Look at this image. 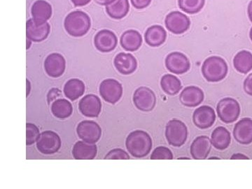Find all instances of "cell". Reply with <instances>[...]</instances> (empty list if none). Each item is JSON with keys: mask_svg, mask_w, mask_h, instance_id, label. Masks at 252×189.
Listing matches in <instances>:
<instances>
[{"mask_svg": "<svg viewBox=\"0 0 252 189\" xmlns=\"http://www.w3.org/2000/svg\"><path fill=\"white\" fill-rule=\"evenodd\" d=\"M32 41L31 39H28L27 38V49H30V47H31Z\"/></svg>", "mask_w": 252, "mask_h": 189, "instance_id": "obj_43", "label": "cell"}, {"mask_svg": "<svg viewBox=\"0 0 252 189\" xmlns=\"http://www.w3.org/2000/svg\"><path fill=\"white\" fill-rule=\"evenodd\" d=\"M71 1L75 6H83L90 3L91 0H71Z\"/></svg>", "mask_w": 252, "mask_h": 189, "instance_id": "obj_38", "label": "cell"}, {"mask_svg": "<svg viewBox=\"0 0 252 189\" xmlns=\"http://www.w3.org/2000/svg\"><path fill=\"white\" fill-rule=\"evenodd\" d=\"M26 129H27L26 144L27 146H31L37 141L40 134H39V129L34 124H27Z\"/></svg>", "mask_w": 252, "mask_h": 189, "instance_id": "obj_33", "label": "cell"}, {"mask_svg": "<svg viewBox=\"0 0 252 189\" xmlns=\"http://www.w3.org/2000/svg\"><path fill=\"white\" fill-rule=\"evenodd\" d=\"M66 67L65 59L62 55L54 53L47 56L44 62V69L49 77L58 78L61 77Z\"/></svg>", "mask_w": 252, "mask_h": 189, "instance_id": "obj_15", "label": "cell"}, {"mask_svg": "<svg viewBox=\"0 0 252 189\" xmlns=\"http://www.w3.org/2000/svg\"><path fill=\"white\" fill-rule=\"evenodd\" d=\"M126 148L133 157H147L152 149V137L143 130H135L127 136Z\"/></svg>", "mask_w": 252, "mask_h": 189, "instance_id": "obj_1", "label": "cell"}, {"mask_svg": "<svg viewBox=\"0 0 252 189\" xmlns=\"http://www.w3.org/2000/svg\"><path fill=\"white\" fill-rule=\"evenodd\" d=\"M61 92L57 89H53L52 90L50 91L49 94H48V101L49 102H51L53 99L56 97H59L61 95Z\"/></svg>", "mask_w": 252, "mask_h": 189, "instance_id": "obj_37", "label": "cell"}, {"mask_svg": "<svg viewBox=\"0 0 252 189\" xmlns=\"http://www.w3.org/2000/svg\"><path fill=\"white\" fill-rule=\"evenodd\" d=\"M85 84L79 79H72L66 83L64 86V95L70 100L74 101L84 94Z\"/></svg>", "mask_w": 252, "mask_h": 189, "instance_id": "obj_27", "label": "cell"}, {"mask_svg": "<svg viewBox=\"0 0 252 189\" xmlns=\"http://www.w3.org/2000/svg\"><path fill=\"white\" fill-rule=\"evenodd\" d=\"M135 107L142 112H149L153 110L157 104V97L154 91L147 87L139 88L133 95Z\"/></svg>", "mask_w": 252, "mask_h": 189, "instance_id": "obj_8", "label": "cell"}, {"mask_svg": "<svg viewBox=\"0 0 252 189\" xmlns=\"http://www.w3.org/2000/svg\"><path fill=\"white\" fill-rule=\"evenodd\" d=\"M130 156L125 151L123 150L122 149H115L110 151L108 154L104 157L105 160H128L130 159Z\"/></svg>", "mask_w": 252, "mask_h": 189, "instance_id": "obj_34", "label": "cell"}, {"mask_svg": "<svg viewBox=\"0 0 252 189\" xmlns=\"http://www.w3.org/2000/svg\"><path fill=\"white\" fill-rule=\"evenodd\" d=\"M51 112L54 117L60 119H64L72 115V104L65 99H59L54 101L51 105Z\"/></svg>", "mask_w": 252, "mask_h": 189, "instance_id": "obj_30", "label": "cell"}, {"mask_svg": "<svg viewBox=\"0 0 252 189\" xmlns=\"http://www.w3.org/2000/svg\"><path fill=\"white\" fill-rule=\"evenodd\" d=\"M115 0H94L97 4L99 5H103V6H107V5L112 4Z\"/></svg>", "mask_w": 252, "mask_h": 189, "instance_id": "obj_39", "label": "cell"}, {"mask_svg": "<svg viewBox=\"0 0 252 189\" xmlns=\"http://www.w3.org/2000/svg\"><path fill=\"white\" fill-rule=\"evenodd\" d=\"M180 99L186 107H197L203 102L204 93L197 86H188L181 93Z\"/></svg>", "mask_w": 252, "mask_h": 189, "instance_id": "obj_18", "label": "cell"}, {"mask_svg": "<svg viewBox=\"0 0 252 189\" xmlns=\"http://www.w3.org/2000/svg\"><path fill=\"white\" fill-rule=\"evenodd\" d=\"M231 137L229 131L224 127L220 126L212 132L211 142L213 147L218 150H225L229 147Z\"/></svg>", "mask_w": 252, "mask_h": 189, "instance_id": "obj_25", "label": "cell"}, {"mask_svg": "<svg viewBox=\"0 0 252 189\" xmlns=\"http://www.w3.org/2000/svg\"><path fill=\"white\" fill-rule=\"evenodd\" d=\"M250 39H251V40L252 41V28H251V30H250Z\"/></svg>", "mask_w": 252, "mask_h": 189, "instance_id": "obj_44", "label": "cell"}, {"mask_svg": "<svg viewBox=\"0 0 252 189\" xmlns=\"http://www.w3.org/2000/svg\"><path fill=\"white\" fill-rule=\"evenodd\" d=\"M248 17L250 18V21L252 23V0L248 5Z\"/></svg>", "mask_w": 252, "mask_h": 189, "instance_id": "obj_41", "label": "cell"}, {"mask_svg": "<svg viewBox=\"0 0 252 189\" xmlns=\"http://www.w3.org/2000/svg\"><path fill=\"white\" fill-rule=\"evenodd\" d=\"M49 23H37L33 18L28 20L26 23V35L28 39L34 42H40L45 40L50 33Z\"/></svg>", "mask_w": 252, "mask_h": 189, "instance_id": "obj_12", "label": "cell"}, {"mask_svg": "<svg viewBox=\"0 0 252 189\" xmlns=\"http://www.w3.org/2000/svg\"><path fill=\"white\" fill-rule=\"evenodd\" d=\"M235 140L242 144L252 143V119L245 118L235 124L233 130Z\"/></svg>", "mask_w": 252, "mask_h": 189, "instance_id": "obj_17", "label": "cell"}, {"mask_svg": "<svg viewBox=\"0 0 252 189\" xmlns=\"http://www.w3.org/2000/svg\"><path fill=\"white\" fill-rule=\"evenodd\" d=\"M130 4L128 0H115L112 4L106 6V11L114 19H122L128 14Z\"/></svg>", "mask_w": 252, "mask_h": 189, "instance_id": "obj_26", "label": "cell"}, {"mask_svg": "<svg viewBox=\"0 0 252 189\" xmlns=\"http://www.w3.org/2000/svg\"><path fill=\"white\" fill-rule=\"evenodd\" d=\"M165 27L175 34L185 33L190 28V21L188 16L180 11H172L165 19Z\"/></svg>", "mask_w": 252, "mask_h": 189, "instance_id": "obj_7", "label": "cell"}, {"mask_svg": "<svg viewBox=\"0 0 252 189\" xmlns=\"http://www.w3.org/2000/svg\"><path fill=\"white\" fill-rule=\"evenodd\" d=\"M209 159H220V158H219L213 157V158H209Z\"/></svg>", "mask_w": 252, "mask_h": 189, "instance_id": "obj_45", "label": "cell"}, {"mask_svg": "<svg viewBox=\"0 0 252 189\" xmlns=\"http://www.w3.org/2000/svg\"><path fill=\"white\" fill-rule=\"evenodd\" d=\"M132 6L137 9H143L148 7L152 0H130Z\"/></svg>", "mask_w": 252, "mask_h": 189, "instance_id": "obj_35", "label": "cell"}, {"mask_svg": "<svg viewBox=\"0 0 252 189\" xmlns=\"http://www.w3.org/2000/svg\"><path fill=\"white\" fill-rule=\"evenodd\" d=\"M31 13L36 23H44L52 16V6L45 0H37L32 6Z\"/></svg>", "mask_w": 252, "mask_h": 189, "instance_id": "obj_21", "label": "cell"}, {"mask_svg": "<svg viewBox=\"0 0 252 189\" xmlns=\"http://www.w3.org/2000/svg\"><path fill=\"white\" fill-rule=\"evenodd\" d=\"M77 132L79 138L90 144L96 143L102 135L100 126L93 121L81 122L77 126Z\"/></svg>", "mask_w": 252, "mask_h": 189, "instance_id": "obj_10", "label": "cell"}, {"mask_svg": "<svg viewBox=\"0 0 252 189\" xmlns=\"http://www.w3.org/2000/svg\"><path fill=\"white\" fill-rule=\"evenodd\" d=\"M216 120V114L211 107L204 105L195 109L193 114V121L196 127L207 129L212 127Z\"/></svg>", "mask_w": 252, "mask_h": 189, "instance_id": "obj_14", "label": "cell"}, {"mask_svg": "<svg viewBox=\"0 0 252 189\" xmlns=\"http://www.w3.org/2000/svg\"><path fill=\"white\" fill-rule=\"evenodd\" d=\"M99 94L109 103H117L123 94L122 85L115 79H106L99 86Z\"/></svg>", "mask_w": 252, "mask_h": 189, "instance_id": "obj_9", "label": "cell"}, {"mask_svg": "<svg viewBox=\"0 0 252 189\" xmlns=\"http://www.w3.org/2000/svg\"><path fill=\"white\" fill-rule=\"evenodd\" d=\"M212 148L211 140L207 136H200L194 140L190 146L191 157L195 160L206 159Z\"/></svg>", "mask_w": 252, "mask_h": 189, "instance_id": "obj_19", "label": "cell"}, {"mask_svg": "<svg viewBox=\"0 0 252 189\" xmlns=\"http://www.w3.org/2000/svg\"><path fill=\"white\" fill-rule=\"evenodd\" d=\"M152 160H172L173 154L170 149L165 147H158L154 149L151 156Z\"/></svg>", "mask_w": 252, "mask_h": 189, "instance_id": "obj_32", "label": "cell"}, {"mask_svg": "<svg viewBox=\"0 0 252 189\" xmlns=\"http://www.w3.org/2000/svg\"><path fill=\"white\" fill-rule=\"evenodd\" d=\"M165 137L169 144L180 147L185 144L188 137V129L185 123L178 119H172L167 124Z\"/></svg>", "mask_w": 252, "mask_h": 189, "instance_id": "obj_4", "label": "cell"}, {"mask_svg": "<svg viewBox=\"0 0 252 189\" xmlns=\"http://www.w3.org/2000/svg\"><path fill=\"white\" fill-rule=\"evenodd\" d=\"M160 86L162 91L169 95H175L182 87L180 79L170 74H165L161 78Z\"/></svg>", "mask_w": 252, "mask_h": 189, "instance_id": "obj_29", "label": "cell"}, {"mask_svg": "<svg viewBox=\"0 0 252 189\" xmlns=\"http://www.w3.org/2000/svg\"><path fill=\"white\" fill-rule=\"evenodd\" d=\"M91 26V18L84 11H74L66 16L64 27L69 35L79 37L87 34Z\"/></svg>", "mask_w": 252, "mask_h": 189, "instance_id": "obj_2", "label": "cell"}, {"mask_svg": "<svg viewBox=\"0 0 252 189\" xmlns=\"http://www.w3.org/2000/svg\"><path fill=\"white\" fill-rule=\"evenodd\" d=\"M233 65L238 72L247 74L252 69V54L248 51H240L233 59Z\"/></svg>", "mask_w": 252, "mask_h": 189, "instance_id": "obj_28", "label": "cell"}, {"mask_svg": "<svg viewBox=\"0 0 252 189\" xmlns=\"http://www.w3.org/2000/svg\"><path fill=\"white\" fill-rule=\"evenodd\" d=\"M79 110L86 117L95 118L98 117L102 109L100 99L97 95L91 94L84 96L79 104Z\"/></svg>", "mask_w": 252, "mask_h": 189, "instance_id": "obj_16", "label": "cell"}, {"mask_svg": "<svg viewBox=\"0 0 252 189\" xmlns=\"http://www.w3.org/2000/svg\"><path fill=\"white\" fill-rule=\"evenodd\" d=\"M165 66L170 72L183 74L190 69V63L186 55L180 52H173L167 55Z\"/></svg>", "mask_w": 252, "mask_h": 189, "instance_id": "obj_11", "label": "cell"}, {"mask_svg": "<svg viewBox=\"0 0 252 189\" xmlns=\"http://www.w3.org/2000/svg\"><path fill=\"white\" fill-rule=\"evenodd\" d=\"M145 41L152 47H158L165 43L167 38V32L162 26L158 25L151 26L145 32Z\"/></svg>", "mask_w": 252, "mask_h": 189, "instance_id": "obj_23", "label": "cell"}, {"mask_svg": "<svg viewBox=\"0 0 252 189\" xmlns=\"http://www.w3.org/2000/svg\"><path fill=\"white\" fill-rule=\"evenodd\" d=\"M61 147V137L54 131L47 130L40 134L36 147L41 153L52 154L59 152Z\"/></svg>", "mask_w": 252, "mask_h": 189, "instance_id": "obj_6", "label": "cell"}, {"mask_svg": "<svg viewBox=\"0 0 252 189\" xmlns=\"http://www.w3.org/2000/svg\"><path fill=\"white\" fill-rule=\"evenodd\" d=\"M120 43L123 49L133 52L137 51L142 46V35L139 32L129 30L126 31L121 36Z\"/></svg>", "mask_w": 252, "mask_h": 189, "instance_id": "obj_24", "label": "cell"}, {"mask_svg": "<svg viewBox=\"0 0 252 189\" xmlns=\"http://www.w3.org/2000/svg\"><path fill=\"white\" fill-rule=\"evenodd\" d=\"M205 0H178L179 6L189 14L200 12L205 6Z\"/></svg>", "mask_w": 252, "mask_h": 189, "instance_id": "obj_31", "label": "cell"}, {"mask_svg": "<svg viewBox=\"0 0 252 189\" xmlns=\"http://www.w3.org/2000/svg\"><path fill=\"white\" fill-rule=\"evenodd\" d=\"M228 64L225 60L219 56H210L202 66L203 77L209 82H219L228 74Z\"/></svg>", "mask_w": 252, "mask_h": 189, "instance_id": "obj_3", "label": "cell"}, {"mask_svg": "<svg viewBox=\"0 0 252 189\" xmlns=\"http://www.w3.org/2000/svg\"><path fill=\"white\" fill-rule=\"evenodd\" d=\"M244 90L247 94L252 96V73L244 81Z\"/></svg>", "mask_w": 252, "mask_h": 189, "instance_id": "obj_36", "label": "cell"}, {"mask_svg": "<svg viewBox=\"0 0 252 189\" xmlns=\"http://www.w3.org/2000/svg\"><path fill=\"white\" fill-rule=\"evenodd\" d=\"M217 112L220 120L225 124H232L238 119L240 106L236 99L225 97L217 104Z\"/></svg>", "mask_w": 252, "mask_h": 189, "instance_id": "obj_5", "label": "cell"}, {"mask_svg": "<svg viewBox=\"0 0 252 189\" xmlns=\"http://www.w3.org/2000/svg\"><path fill=\"white\" fill-rule=\"evenodd\" d=\"M97 146L79 141L74 144L72 149L73 157L77 160H92L97 155Z\"/></svg>", "mask_w": 252, "mask_h": 189, "instance_id": "obj_22", "label": "cell"}, {"mask_svg": "<svg viewBox=\"0 0 252 189\" xmlns=\"http://www.w3.org/2000/svg\"><path fill=\"white\" fill-rule=\"evenodd\" d=\"M114 66L118 72L124 75L132 74L137 67V60L132 54L120 53L114 61Z\"/></svg>", "mask_w": 252, "mask_h": 189, "instance_id": "obj_20", "label": "cell"}, {"mask_svg": "<svg viewBox=\"0 0 252 189\" xmlns=\"http://www.w3.org/2000/svg\"><path fill=\"white\" fill-rule=\"evenodd\" d=\"M26 82H27V97L28 95H29L30 92H31V82H30L29 80L27 79L26 80Z\"/></svg>", "mask_w": 252, "mask_h": 189, "instance_id": "obj_42", "label": "cell"}, {"mask_svg": "<svg viewBox=\"0 0 252 189\" xmlns=\"http://www.w3.org/2000/svg\"><path fill=\"white\" fill-rule=\"evenodd\" d=\"M117 35L109 30H102L94 36V46L100 52H111L117 47Z\"/></svg>", "mask_w": 252, "mask_h": 189, "instance_id": "obj_13", "label": "cell"}, {"mask_svg": "<svg viewBox=\"0 0 252 189\" xmlns=\"http://www.w3.org/2000/svg\"><path fill=\"white\" fill-rule=\"evenodd\" d=\"M178 159H189L188 158H180Z\"/></svg>", "mask_w": 252, "mask_h": 189, "instance_id": "obj_46", "label": "cell"}, {"mask_svg": "<svg viewBox=\"0 0 252 189\" xmlns=\"http://www.w3.org/2000/svg\"><path fill=\"white\" fill-rule=\"evenodd\" d=\"M230 159H231V160H233V159H249V158L246 157V156L244 155V154H235L232 156Z\"/></svg>", "mask_w": 252, "mask_h": 189, "instance_id": "obj_40", "label": "cell"}]
</instances>
